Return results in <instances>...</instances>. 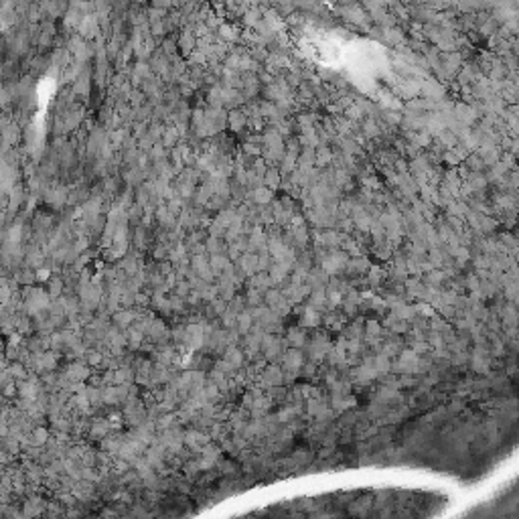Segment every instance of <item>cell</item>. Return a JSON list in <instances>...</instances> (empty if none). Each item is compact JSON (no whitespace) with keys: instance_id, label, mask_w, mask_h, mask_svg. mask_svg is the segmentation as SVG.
Returning a JSON list of instances; mask_svg holds the SVG:
<instances>
[{"instance_id":"obj_1","label":"cell","mask_w":519,"mask_h":519,"mask_svg":"<svg viewBox=\"0 0 519 519\" xmlns=\"http://www.w3.org/2000/svg\"><path fill=\"white\" fill-rule=\"evenodd\" d=\"M339 16H343L345 20H349V23H353L357 27H367V25H369V14H367V10L361 4H357V2L339 4Z\"/></svg>"},{"instance_id":"obj_2","label":"cell","mask_w":519,"mask_h":519,"mask_svg":"<svg viewBox=\"0 0 519 519\" xmlns=\"http://www.w3.org/2000/svg\"><path fill=\"white\" fill-rule=\"evenodd\" d=\"M302 361H305V359H302V353L294 347V351H288L286 357H284V367H286V371L292 373V375H296V371L300 369Z\"/></svg>"},{"instance_id":"obj_3","label":"cell","mask_w":519,"mask_h":519,"mask_svg":"<svg viewBox=\"0 0 519 519\" xmlns=\"http://www.w3.org/2000/svg\"><path fill=\"white\" fill-rule=\"evenodd\" d=\"M67 379L69 381H83L90 377V367L88 365H81V363H73L67 367Z\"/></svg>"},{"instance_id":"obj_4","label":"cell","mask_w":519,"mask_h":519,"mask_svg":"<svg viewBox=\"0 0 519 519\" xmlns=\"http://www.w3.org/2000/svg\"><path fill=\"white\" fill-rule=\"evenodd\" d=\"M363 134H365V138H377L379 134H381V124L377 122V120H373V116H369V118H365L363 120Z\"/></svg>"},{"instance_id":"obj_5","label":"cell","mask_w":519,"mask_h":519,"mask_svg":"<svg viewBox=\"0 0 519 519\" xmlns=\"http://www.w3.org/2000/svg\"><path fill=\"white\" fill-rule=\"evenodd\" d=\"M136 320V312L134 311H130V309H124V311H118L114 314V322H116V327L122 329V327H130Z\"/></svg>"},{"instance_id":"obj_6","label":"cell","mask_w":519,"mask_h":519,"mask_svg":"<svg viewBox=\"0 0 519 519\" xmlns=\"http://www.w3.org/2000/svg\"><path fill=\"white\" fill-rule=\"evenodd\" d=\"M252 199H254L256 203H260V205H268V203H272V189H268L266 185L254 189V191H252Z\"/></svg>"},{"instance_id":"obj_7","label":"cell","mask_w":519,"mask_h":519,"mask_svg":"<svg viewBox=\"0 0 519 519\" xmlns=\"http://www.w3.org/2000/svg\"><path fill=\"white\" fill-rule=\"evenodd\" d=\"M280 183H282V172L276 170V168H272V166H268L266 172H264V185L274 191Z\"/></svg>"},{"instance_id":"obj_8","label":"cell","mask_w":519,"mask_h":519,"mask_svg":"<svg viewBox=\"0 0 519 519\" xmlns=\"http://www.w3.org/2000/svg\"><path fill=\"white\" fill-rule=\"evenodd\" d=\"M227 256H223L221 252L219 254H211V260H209V266L213 270V274H221L225 268H227Z\"/></svg>"},{"instance_id":"obj_9","label":"cell","mask_w":519,"mask_h":519,"mask_svg":"<svg viewBox=\"0 0 519 519\" xmlns=\"http://www.w3.org/2000/svg\"><path fill=\"white\" fill-rule=\"evenodd\" d=\"M246 122H248V116L244 114V112H231L229 116H227V124H229V128L231 130H235V132H240V130L246 126Z\"/></svg>"},{"instance_id":"obj_10","label":"cell","mask_w":519,"mask_h":519,"mask_svg":"<svg viewBox=\"0 0 519 519\" xmlns=\"http://www.w3.org/2000/svg\"><path fill=\"white\" fill-rule=\"evenodd\" d=\"M497 31H499V23H497V20H493L491 14H489L487 20H483V23L479 25V33H481V37H495Z\"/></svg>"},{"instance_id":"obj_11","label":"cell","mask_w":519,"mask_h":519,"mask_svg":"<svg viewBox=\"0 0 519 519\" xmlns=\"http://www.w3.org/2000/svg\"><path fill=\"white\" fill-rule=\"evenodd\" d=\"M288 341H290V345H292V347L300 349L302 345L307 343V333L302 331V329H292V331L288 333Z\"/></svg>"},{"instance_id":"obj_12","label":"cell","mask_w":519,"mask_h":519,"mask_svg":"<svg viewBox=\"0 0 519 519\" xmlns=\"http://www.w3.org/2000/svg\"><path fill=\"white\" fill-rule=\"evenodd\" d=\"M282 379H284V375H282V369H278V367H270V369L266 371V375H264V381H266L268 385L282 383Z\"/></svg>"},{"instance_id":"obj_13","label":"cell","mask_w":519,"mask_h":519,"mask_svg":"<svg viewBox=\"0 0 519 519\" xmlns=\"http://www.w3.org/2000/svg\"><path fill=\"white\" fill-rule=\"evenodd\" d=\"M63 290H65V282L61 278H49V292L47 294H51L53 298H59Z\"/></svg>"},{"instance_id":"obj_14","label":"cell","mask_w":519,"mask_h":519,"mask_svg":"<svg viewBox=\"0 0 519 519\" xmlns=\"http://www.w3.org/2000/svg\"><path fill=\"white\" fill-rule=\"evenodd\" d=\"M107 430H110V426H107L104 420H98V422H94V424H92V434H94V436H98V438H105Z\"/></svg>"},{"instance_id":"obj_15","label":"cell","mask_w":519,"mask_h":519,"mask_svg":"<svg viewBox=\"0 0 519 519\" xmlns=\"http://www.w3.org/2000/svg\"><path fill=\"white\" fill-rule=\"evenodd\" d=\"M302 322L311 324V327H314V324H318V311H314L312 307H309V309L305 311V316H302Z\"/></svg>"},{"instance_id":"obj_16","label":"cell","mask_w":519,"mask_h":519,"mask_svg":"<svg viewBox=\"0 0 519 519\" xmlns=\"http://www.w3.org/2000/svg\"><path fill=\"white\" fill-rule=\"evenodd\" d=\"M244 153L248 156H260V155H262V146H256L254 142H246L244 144Z\"/></svg>"},{"instance_id":"obj_17","label":"cell","mask_w":519,"mask_h":519,"mask_svg":"<svg viewBox=\"0 0 519 519\" xmlns=\"http://www.w3.org/2000/svg\"><path fill=\"white\" fill-rule=\"evenodd\" d=\"M88 357H90V359H88V363H90V365L102 363V353H100V351H90V353H88Z\"/></svg>"},{"instance_id":"obj_18","label":"cell","mask_w":519,"mask_h":519,"mask_svg":"<svg viewBox=\"0 0 519 519\" xmlns=\"http://www.w3.org/2000/svg\"><path fill=\"white\" fill-rule=\"evenodd\" d=\"M379 331H381V327L377 322H367V333L369 335H379Z\"/></svg>"},{"instance_id":"obj_19","label":"cell","mask_w":519,"mask_h":519,"mask_svg":"<svg viewBox=\"0 0 519 519\" xmlns=\"http://www.w3.org/2000/svg\"><path fill=\"white\" fill-rule=\"evenodd\" d=\"M442 280H444V272H432V274H430V282H432V284L442 282Z\"/></svg>"}]
</instances>
